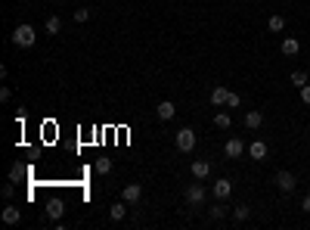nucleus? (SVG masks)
<instances>
[{"label": "nucleus", "mask_w": 310, "mask_h": 230, "mask_svg": "<svg viewBox=\"0 0 310 230\" xmlns=\"http://www.w3.org/2000/svg\"><path fill=\"white\" fill-rule=\"evenodd\" d=\"M211 193H214V199H226L229 193H233V183H229L226 177H221V180L214 183V190H211Z\"/></svg>", "instance_id": "nucleus-10"}, {"label": "nucleus", "mask_w": 310, "mask_h": 230, "mask_svg": "<svg viewBox=\"0 0 310 230\" xmlns=\"http://www.w3.org/2000/svg\"><path fill=\"white\" fill-rule=\"evenodd\" d=\"M158 118H162V121H171V118H174V115H177V106H174V103H171V100H165V103H158Z\"/></svg>", "instance_id": "nucleus-9"}, {"label": "nucleus", "mask_w": 310, "mask_h": 230, "mask_svg": "<svg viewBox=\"0 0 310 230\" xmlns=\"http://www.w3.org/2000/svg\"><path fill=\"white\" fill-rule=\"evenodd\" d=\"M226 97H229V90H226L223 84H217V87L211 90V103H214L217 109H221V106H226Z\"/></svg>", "instance_id": "nucleus-11"}, {"label": "nucleus", "mask_w": 310, "mask_h": 230, "mask_svg": "<svg viewBox=\"0 0 310 230\" xmlns=\"http://www.w3.org/2000/svg\"><path fill=\"white\" fill-rule=\"evenodd\" d=\"M211 174V162H205V159H196V162H192V177L196 180H205Z\"/></svg>", "instance_id": "nucleus-7"}, {"label": "nucleus", "mask_w": 310, "mask_h": 230, "mask_svg": "<svg viewBox=\"0 0 310 230\" xmlns=\"http://www.w3.org/2000/svg\"><path fill=\"white\" fill-rule=\"evenodd\" d=\"M208 215L214 218V221H221V218H226V205H221V202H217V205H214V209H211Z\"/></svg>", "instance_id": "nucleus-23"}, {"label": "nucleus", "mask_w": 310, "mask_h": 230, "mask_svg": "<svg viewBox=\"0 0 310 230\" xmlns=\"http://www.w3.org/2000/svg\"><path fill=\"white\" fill-rule=\"evenodd\" d=\"M186 202L189 205H202L205 202V187H202V183H192V187L186 190Z\"/></svg>", "instance_id": "nucleus-5"}, {"label": "nucleus", "mask_w": 310, "mask_h": 230, "mask_svg": "<svg viewBox=\"0 0 310 230\" xmlns=\"http://www.w3.org/2000/svg\"><path fill=\"white\" fill-rule=\"evenodd\" d=\"M59 31H62V19H59V16L47 19V34H59Z\"/></svg>", "instance_id": "nucleus-20"}, {"label": "nucleus", "mask_w": 310, "mask_h": 230, "mask_svg": "<svg viewBox=\"0 0 310 230\" xmlns=\"http://www.w3.org/2000/svg\"><path fill=\"white\" fill-rule=\"evenodd\" d=\"M214 124H217V128H221V131H226L229 124H233V118H229L226 112H217V115H214Z\"/></svg>", "instance_id": "nucleus-19"}, {"label": "nucleus", "mask_w": 310, "mask_h": 230, "mask_svg": "<svg viewBox=\"0 0 310 230\" xmlns=\"http://www.w3.org/2000/svg\"><path fill=\"white\" fill-rule=\"evenodd\" d=\"M248 215H251L248 205H236V209H233V218H236V221H248Z\"/></svg>", "instance_id": "nucleus-22"}, {"label": "nucleus", "mask_w": 310, "mask_h": 230, "mask_svg": "<svg viewBox=\"0 0 310 230\" xmlns=\"http://www.w3.org/2000/svg\"><path fill=\"white\" fill-rule=\"evenodd\" d=\"M248 156L258 159V162H261V159H267V143H264V140H255V143L248 146Z\"/></svg>", "instance_id": "nucleus-13"}, {"label": "nucleus", "mask_w": 310, "mask_h": 230, "mask_svg": "<svg viewBox=\"0 0 310 230\" xmlns=\"http://www.w3.org/2000/svg\"><path fill=\"white\" fill-rule=\"evenodd\" d=\"M267 28H270V31H282V28H285V19H282L279 13L270 16V19H267Z\"/></svg>", "instance_id": "nucleus-18"}, {"label": "nucleus", "mask_w": 310, "mask_h": 230, "mask_svg": "<svg viewBox=\"0 0 310 230\" xmlns=\"http://www.w3.org/2000/svg\"><path fill=\"white\" fill-rule=\"evenodd\" d=\"M140 196H143V187L140 183H128V187L121 190V199L128 202V205H133V202H140Z\"/></svg>", "instance_id": "nucleus-4"}, {"label": "nucleus", "mask_w": 310, "mask_h": 230, "mask_svg": "<svg viewBox=\"0 0 310 230\" xmlns=\"http://www.w3.org/2000/svg\"><path fill=\"white\" fill-rule=\"evenodd\" d=\"M87 19H90V9H87V6L75 9V22H87Z\"/></svg>", "instance_id": "nucleus-25"}, {"label": "nucleus", "mask_w": 310, "mask_h": 230, "mask_svg": "<svg viewBox=\"0 0 310 230\" xmlns=\"http://www.w3.org/2000/svg\"><path fill=\"white\" fill-rule=\"evenodd\" d=\"M96 174H109V171H112V159H96Z\"/></svg>", "instance_id": "nucleus-21"}, {"label": "nucleus", "mask_w": 310, "mask_h": 230, "mask_svg": "<svg viewBox=\"0 0 310 230\" xmlns=\"http://www.w3.org/2000/svg\"><path fill=\"white\" fill-rule=\"evenodd\" d=\"M223 153H226L229 159H239V156H242V153H245V143H242V140H239V137H233V140H226V146H223Z\"/></svg>", "instance_id": "nucleus-6"}, {"label": "nucleus", "mask_w": 310, "mask_h": 230, "mask_svg": "<svg viewBox=\"0 0 310 230\" xmlns=\"http://www.w3.org/2000/svg\"><path fill=\"white\" fill-rule=\"evenodd\" d=\"M174 140H177L180 153H192V149H196V131H192V128H180Z\"/></svg>", "instance_id": "nucleus-2"}, {"label": "nucleus", "mask_w": 310, "mask_h": 230, "mask_svg": "<svg viewBox=\"0 0 310 230\" xmlns=\"http://www.w3.org/2000/svg\"><path fill=\"white\" fill-rule=\"evenodd\" d=\"M0 218H3V224H19V221H22V212L16 209V205H6Z\"/></svg>", "instance_id": "nucleus-15"}, {"label": "nucleus", "mask_w": 310, "mask_h": 230, "mask_svg": "<svg viewBox=\"0 0 310 230\" xmlns=\"http://www.w3.org/2000/svg\"><path fill=\"white\" fill-rule=\"evenodd\" d=\"M9 97H13V90H9V87H0V100H3V103H6Z\"/></svg>", "instance_id": "nucleus-27"}, {"label": "nucleus", "mask_w": 310, "mask_h": 230, "mask_svg": "<svg viewBox=\"0 0 310 230\" xmlns=\"http://www.w3.org/2000/svg\"><path fill=\"white\" fill-rule=\"evenodd\" d=\"M16 44V47H31L34 41H38V34H34V28L31 25H16V31H13V38H9Z\"/></svg>", "instance_id": "nucleus-1"}, {"label": "nucleus", "mask_w": 310, "mask_h": 230, "mask_svg": "<svg viewBox=\"0 0 310 230\" xmlns=\"http://www.w3.org/2000/svg\"><path fill=\"white\" fill-rule=\"evenodd\" d=\"M226 106H229V109L242 106V97H239V94H233V90H229V97H226Z\"/></svg>", "instance_id": "nucleus-24"}, {"label": "nucleus", "mask_w": 310, "mask_h": 230, "mask_svg": "<svg viewBox=\"0 0 310 230\" xmlns=\"http://www.w3.org/2000/svg\"><path fill=\"white\" fill-rule=\"evenodd\" d=\"M242 121H245V128H248V131H258L261 124H264V112L251 109V112H245V118H242Z\"/></svg>", "instance_id": "nucleus-8"}, {"label": "nucleus", "mask_w": 310, "mask_h": 230, "mask_svg": "<svg viewBox=\"0 0 310 230\" xmlns=\"http://www.w3.org/2000/svg\"><path fill=\"white\" fill-rule=\"evenodd\" d=\"M301 103H304V106H310V84L301 87Z\"/></svg>", "instance_id": "nucleus-26"}, {"label": "nucleus", "mask_w": 310, "mask_h": 230, "mask_svg": "<svg viewBox=\"0 0 310 230\" xmlns=\"http://www.w3.org/2000/svg\"><path fill=\"white\" fill-rule=\"evenodd\" d=\"M292 84H295L298 90L307 84V72H304V68H295V72H292Z\"/></svg>", "instance_id": "nucleus-17"}, {"label": "nucleus", "mask_w": 310, "mask_h": 230, "mask_svg": "<svg viewBox=\"0 0 310 230\" xmlns=\"http://www.w3.org/2000/svg\"><path fill=\"white\" fill-rule=\"evenodd\" d=\"M301 209H304V212H307V215H310V193H307V196H304V199H301Z\"/></svg>", "instance_id": "nucleus-29"}, {"label": "nucleus", "mask_w": 310, "mask_h": 230, "mask_svg": "<svg viewBox=\"0 0 310 230\" xmlns=\"http://www.w3.org/2000/svg\"><path fill=\"white\" fill-rule=\"evenodd\" d=\"M276 187H279L282 193H292V190L298 187V177L292 174V171H279V174H276Z\"/></svg>", "instance_id": "nucleus-3"}, {"label": "nucleus", "mask_w": 310, "mask_h": 230, "mask_svg": "<svg viewBox=\"0 0 310 230\" xmlns=\"http://www.w3.org/2000/svg\"><path fill=\"white\" fill-rule=\"evenodd\" d=\"M282 53L285 56H298V53H301V41H298V38H285L282 41Z\"/></svg>", "instance_id": "nucleus-14"}, {"label": "nucleus", "mask_w": 310, "mask_h": 230, "mask_svg": "<svg viewBox=\"0 0 310 230\" xmlns=\"http://www.w3.org/2000/svg\"><path fill=\"white\" fill-rule=\"evenodd\" d=\"M19 177H22V168H19V165H16V168H13V171H9V180H19Z\"/></svg>", "instance_id": "nucleus-28"}, {"label": "nucleus", "mask_w": 310, "mask_h": 230, "mask_svg": "<svg viewBox=\"0 0 310 230\" xmlns=\"http://www.w3.org/2000/svg\"><path fill=\"white\" fill-rule=\"evenodd\" d=\"M62 212H65V202H62V199H50V202H47V215L53 218V221H59Z\"/></svg>", "instance_id": "nucleus-12"}, {"label": "nucleus", "mask_w": 310, "mask_h": 230, "mask_svg": "<svg viewBox=\"0 0 310 230\" xmlns=\"http://www.w3.org/2000/svg\"><path fill=\"white\" fill-rule=\"evenodd\" d=\"M124 215H128V205H124V202H115L112 209H109V218H112V221H124Z\"/></svg>", "instance_id": "nucleus-16"}]
</instances>
